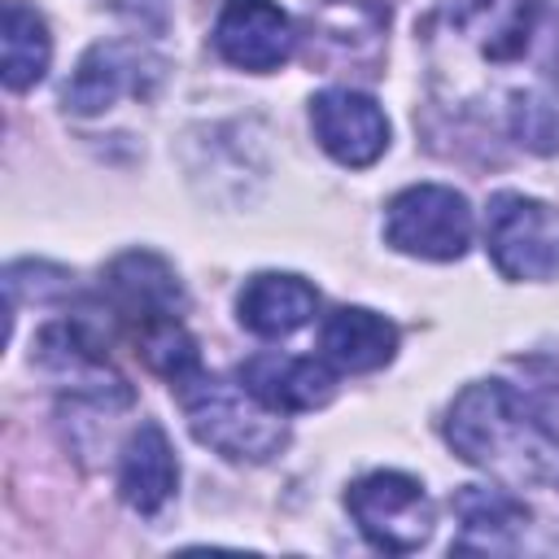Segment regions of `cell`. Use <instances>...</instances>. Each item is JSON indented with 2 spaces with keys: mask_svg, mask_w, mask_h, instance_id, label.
Segmentation results:
<instances>
[{
  "mask_svg": "<svg viewBox=\"0 0 559 559\" xmlns=\"http://www.w3.org/2000/svg\"><path fill=\"white\" fill-rule=\"evenodd\" d=\"M559 17L550 0H445L432 22V79L459 109H493L520 144L559 148Z\"/></svg>",
  "mask_w": 559,
  "mask_h": 559,
  "instance_id": "cell-1",
  "label": "cell"
},
{
  "mask_svg": "<svg viewBox=\"0 0 559 559\" xmlns=\"http://www.w3.org/2000/svg\"><path fill=\"white\" fill-rule=\"evenodd\" d=\"M445 441L454 454L507 485H559V437L502 380L467 384L454 397L445 415Z\"/></svg>",
  "mask_w": 559,
  "mask_h": 559,
  "instance_id": "cell-2",
  "label": "cell"
},
{
  "mask_svg": "<svg viewBox=\"0 0 559 559\" xmlns=\"http://www.w3.org/2000/svg\"><path fill=\"white\" fill-rule=\"evenodd\" d=\"M179 402H183L192 437L231 463H266L288 441L280 411H271L258 393H249L245 380L231 384V380L201 371L197 380L179 389Z\"/></svg>",
  "mask_w": 559,
  "mask_h": 559,
  "instance_id": "cell-3",
  "label": "cell"
},
{
  "mask_svg": "<svg viewBox=\"0 0 559 559\" xmlns=\"http://www.w3.org/2000/svg\"><path fill=\"white\" fill-rule=\"evenodd\" d=\"M485 249L507 280L559 275V210L524 192H498L485 210Z\"/></svg>",
  "mask_w": 559,
  "mask_h": 559,
  "instance_id": "cell-4",
  "label": "cell"
},
{
  "mask_svg": "<svg viewBox=\"0 0 559 559\" xmlns=\"http://www.w3.org/2000/svg\"><path fill=\"white\" fill-rule=\"evenodd\" d=\"M384 240L411 258L454 262L472 245V205L463 192L441 183H415L389 201Z\"/></svg>",
  "mask_w": 559,
  "mask_h": 559,
  "instance_id": "cell-5",
  "label": "cell"
},
{
  "mask_svg": "<svg viewBox=\"0 0 559 559\" xmlns=\"http://www.w3.org/2000/svg\"><path fill=\"white\" fill-rule=\"evenodd\" d=\"M345 507L376 550L411 555L432 533V502L406 472H371L345 489Z\"/></svg>",
  "mask_w": 559,
  "mask_h": 559,
  "instance_id": "cell-6",
  "label": "cell"
},
{
  "mask_svg": "<svg viewBox=\"0 0 559 559\" xmlns=\"http://www.w3.org/2000/svg\"><path fill=\"white\" fill-rule=\"evenodd\" d=\"M310 127L328 157L341 166H371L389 148V118L384 109L349 87H328L310 100Z\"/></svg>",
  "mask_w": 559,
  "mask_h": 559,
  "instance_id": "cell-7",
  "label": "cell"
},
{
  "mask_svg": "<svg viewBox=\"0 0 559 559\" xmlns=\"http://www.w3.org/2000/svg\"><path fill=\"white\" fill-rule=\"evenodd\" d=\"M293 22L280 4L271 0H227L218 22H214V48L223 61L266 74L280 70L293 57Z\"/></svg>",
  "mask_w": 559,
  "mask_h": 559,
  "instance_id": "cell-8",
  "label": "cell"
},
{
  "mask_svg": "<svg viewBox=\"0 0 559 559\" xmlns=\"http://www.w3.org/2000/svg\"><path fill=\"white\" fill-rule=\"evenodd\" d=\"M105 293L114 301V314L131 328L157 314H179L183 310V288L175 280V271L144 249H131L122 258L109 262L105 271Z\"/></svg>",
  "mask_w": 559,
  "mask_h": 559,
  "instance_id": "cell-9",
  "label": "cell"
},
{
  "mask_svg": "<svg viewBox=\"0 0 559 559\" xmlns=\"http://www.w3.org/2000/svg\"><path fill=\"white\" fill-rule=\"evenodd\" d=\"M240 380L280 415L328 406L336 393V380L319 358H293V354H253L240 367Z\"/></svg>",
  "mask_w": 559,
  "mask_h": 559,
  "instance_id": "cell-10",
  "label": "cell"
},
{
  "mask_svg": "<svg viewBox=\"0 0 559 559\" xmlns=\"http://www.w3.org/2000/svg\"><path fill=\"white\" fill-rule=\"evenodd\" d=\"M179 485V463H175V450L162 432V424H140L127 445H122V459H118V493L131 511L140 515H157L170 493Z\"/></svg>",
  "mask_w": 559,
  "mask_h": 559,
  "instance_id": "cell-11",
  "label": "cell"
},
{
  "mask_svg": "<svg viewBox=\"0 0 559 559\" xmlns=\"http://www.w3.org/2000/svg\"><path fill=\"white\" fill-rule=\"evenodd\" d=\"M454 515H459V537L454 550H515L524 528H528V507L489 485H463L454 493Z\"/></svg>",
  "mask_w": 559,
  "mask_h": 559,
  "instance_id": "cell-12",
  "label": "cell"
},
{
  "mask_svg": "<svg viewBox=\"0 0 559 559\" xmlns=\"http://www.w3.org/2000/svg\"><path fill=\"white\" fill-rule=\"evenodd\" d=\"M314 306H319V293L301 275H280V271L253 275L236 297L240 328H249L253 336H266V341L297 332L314 314Z\"/></svg>",
  "mask_w": 559,
  "mask_h": 559,
  "instance_id": "cell-13",
  "label": "cell"
},
{
  "mask_svg": "<svg viewBox=\"0 0 559 559\" xmlns=\"http://www.w3.org/2000/svg\"><path fill=\"white\" fill-rule=\"evenodd\" d=\"M319 349L341 371H376L397 354V328L367 306H336L319 328Z\"/></svg>",
  "mask_w": 559,
  "mask_h": 559,
  "instance_id": "cell-14",
  "label": "cell"
},
{
  "mask_svg": "<svg viewBox=\"0 0 559 559\" xmlns=\"http://www.w3.org/2000/svg\"><path fill=\"white\" fill-rule=\"evenodd\" d=\"M148 57L135 44H96L83 52L66 83V109L70 114H100L109 109L127 87L140 92V66Z\"/></svg>",
  "mask_w": 559,
  "mask_h": 559,
  "instance_id": "cell-15",
  "label": "cell"
},
{
  "mask_svg": "<svg viewBox=\"0 0 559 559\" xmlns=\"http://www.w3.org/2000/svg\"><path fill=\"white\" fill-rule=\"evenodd\" d=\"M0 48H4V87L9 92H26L44 79L48 61H52V35L44 26V17L22 4V0H4V31H0Z\"/></svg>",
  "mask_w": 559,
  "mask_h": 559,
  "instance_id": "cell-16",
  "label": "cell"
},
{
  "mask_svg": "<svg viewBox=\"0 0 559 559\" xmlns=\"http://www.w3.org/2000/svg\"><path fill=\"white\" fill-rule=\"evenodd\" d=\"M384 17L389 13L376 0H310V35L319 39L323 57H358V39L376 48Z\"/></svg>",
  "mask_w": 559,
  "mask_h": 559,
  "instance_id": "cell-17",
  "label": "cell"
},
{
  "mask_svg": "<svg viewBox=\"0 0 559 559\" xmlns=\"http://www.w3.org/2000/svg\"><path fill=\"white\" fill-rule=\"evenodd\" d=\"M100 4H109V9H118L127 17H140V22H157L162 17V0H100Z\"/></svg>",
  "mask_w": 559,
  "mask_h": 559,
  "instance_id": "cell-18",
  "label": "cell"
},
{
  "mask_svg": "<svg viewBox=\"0 0 559 559\" xmlns=\"http://www.w3.org/2000/svg\"><path fill=\"white\" fill-rule=\"evenodd\" d=\"M546 428L559 437V393H555V397H550V406H546Z\"/></svg>",
  "mask_w": 559,
  "mask_h": 559,
  "instance_id": "cell-19",
  "label": "cell"
}]
</instances>
